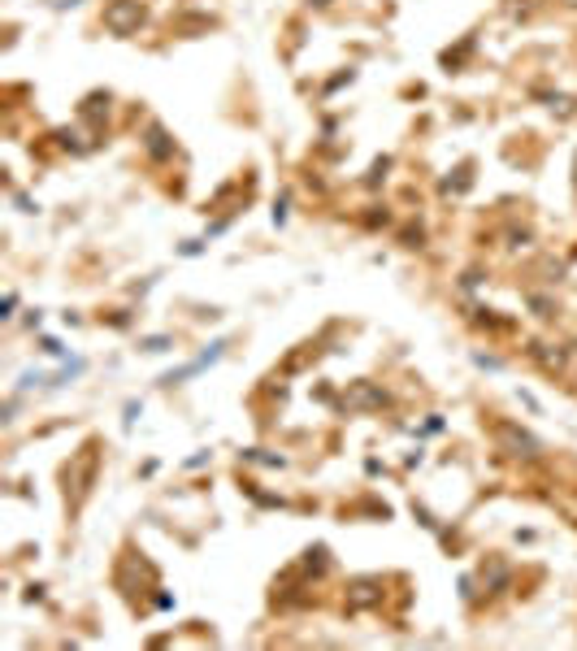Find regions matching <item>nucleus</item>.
<instances>
[{
    "label": "nucleus",
    "mask_w": 577,
    "mask_h": 651,
    "mask_svg": "<svg viewBox=\"0 0 577 651\" xmlns=\"http://www.w3.org/2000/svg\"><path fill=\"white\" fill-rule=\"evenodd\" d=\"M96 469H100V443H87L66 465V500H70V508H78L87 500V491L96 486Z\"/></svg>",
    "instance_id": "f257e3e1"
},
{
    "label": "nucleus",
    "mask_w": 577,
    "mask_h": 651,
    "mask_svg": "<svg viewBox=\"0 0 577 651\" xmlns=\"http://www.w3.org/2000/svg\"><path fill=\"white\" fill-rule=\"evenodd\" d=\"M495 443H499L508 456H516V460H538V452H543V443L534 439V434L521 430V425H512V421H495Z\"/></svg>",
    "instance_id": "f03ea898"
},
{
    "label": "nucleus",
    "mask_w": 577,
    "mask_h": 651,
    "mask_svg": "<svg viewBox=\"0 0 577 651\" xmlns=\"http://www.w3.org/2000/svg\"><path fill=\"white\" fill-rule=\"evenodd\" d=\"M143 18H148V9L139 0H109L104 5V31L109 35H135L143 26Z\"/></svg>",
    "instance_id": "7ed1b4c3"
},
{
    "label": "nucleus",
    "mask_w": 577,
    "mask_h": 651,
    "mask_svg": "<svg viewBox=\"0 0 577 651\" xmlns=\"http://www.w3.org/2000/svg\"><path fill=\"white\" fill-rule=\"evenodd\" d=\"M343 404L347 408H382L387 404V391H378L374 383H352L343 391Z\"/></svg>",
    "instance_id": "20e7f679"
},
{
    "label": "nucleus",
    "mask_w": 577,
    "mask_h": 651,
    "mask_svg": "<svg viewBox=\"0 0 577 651\" xmlns=\"http://www.w3.org/2000/svg\"><path fill=\"white\" fill-rule=\"evenodd\" d=\"M378 586H382L378 577H356V582L347 586V590H352V595H347V608H369V604H378V600H382Z\"/></svg>",
    "instance_id": "39448f33"
},
{
    "label": "nucleus",
    "mask_w": 577,
    "mask_h": 651,
    "mask_svg": "<svg viewBox=\"0 0 577 651\" xmlns=\"http://www.w3.org/2000/svg\"><path fill=\"white\" fill-rule=\"evenodd\" d=\"M143 148H148V152H152L156 161H165V156L174 152V143H170V135H165V126H156V122L148 126V139H143Z\"/></svg>",
    "instance_id": "423d86ee"
},
{
    "label": "nucleus",
    "mask_w": 577,
    "mask_h": 651,
    "mask_svg": "<svg viewBox=\"0 0 577 651\" xmlns=\"http://www.w3.org/2000/svg\"><path fill=\"white\" fill-rule=\"evenodd\" d=\"M530 352H534V360H538L543 369H551V373H560V369H564V360H568V352H564V348H556V352H551V343H534Z\"/></svg>",
    "instance_id": "0eeeda50"
},
{
    "label": "nucleus",
    "mask_w": 577,
    "mask_h": 651,
    "mask_svg": "<svg viewBox=\"0 0 577 651\" xmlns=\"http://www.w3.org/2000/svg\"><path fill=\"white\" fill-rule=\"evenodd\" d=\"M139 348H143V352H165V348H170V339H143Z\"/></svg>",
    "instance_id": "6e6552de"
},
{
    "label": "nucleus",
    "mask_w": 577,
    "mask_h": 651,
    "mask_svg": "<svg viewBox=\"0 0 577 651\" xmlns=\"http://www.w3.org/2000/svg\"><path fill=\"white\" fill-rule=\"evenodd\" d=\"M312 5H317V9H322V5H330V0H312Z\"/></svg>",
    "instance_id": "1a4fd4ad"
}]
</instances>
